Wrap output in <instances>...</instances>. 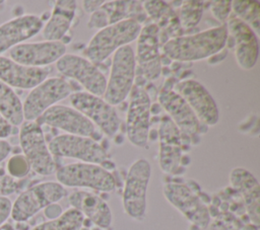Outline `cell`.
<instances>
[{
	"label": "cell",
	"instance_id": "cell-1",
	"mask_svg": "<svg viewBox=\"0 0 260 230\" xmlns=\"http://www.w3.org/2000/svg\"><path fill=\"white\" fill-rule=\"evenodd\" d=\"M226 40V26L222 24L195 34L171 39L162 50L171 60L193 62L216 55L224 48Z\"/></svg>",
	"mask_w": 260,
	"mask_h": 230
},
{
	"label": "cell",
	"instance_id": "cell-2",
	"mask_svg": "<svg viewBox=\"0 0 260 230\" xmlns=\"http://www.w3.org/2000/svg\"><path fill=\"white\" fill-rule=\"evenodd\" d=\"M141 27L135 19H124L100 29L84 50L85 59L94 65L102 63L118 49L135 41Z\"/></svg>",
	"mask_w": 260,
	"mask_h": 230
},
{
	"label": "cell",
	"instance_id": "cell-3",
	"mask_svg": "<svg viewBox=\"0 0 260 230\" xmlns=\"http://www.w3.org/2000/svg\"><path fill=\"white\" fill-rule=\"evenodd\" d=\"M135 58L133 49L128 45L114 53L110 76L103 95L104 99L113 106L123 102L133 88L136 71Z\"/></svg>",
	"mask_w": 260,
	"mask_h": 230
},
{
	"label": "cell",
	"instance_id": "cell-4",
	"mask_svg": "<svg viewBox=\"0 0 260 230\" xmlns=\"http://www.w3.org/2000/svg\"><path fill=\"white\" fill-rule=\"evenodd\" d=\"M66 194L65 187L57 181L35 184L18 195L12 203L10 217L15 222H25L41 210L62 200Z\"/></svg>",
	"mask_w": 260,
	"mask_h": 230
},
{
	"label": "cell",
	"instance_id": "cell-5",
	"mask_svg": "<svg viewBox=\"0 0 260 230\" xmlns=\"http://www.w3.org/2000/svg\"><path fill=\"white\" fill-rule=\"evenodd\" d=\"M57 182L68 187H88L99 191L111 193L116 187L113 174L102 165L75 162L56 170Z\"/></svg>",
	"mask_w": 260,
	"mask_h": 230
},
{
	"label": "cell",
	"instance_id": "cell-6",
	"mask_svg": "<svg viewBox=\"0 0 260 230\" xmlns=\"http://www.w3.org/2000/svg\"><path fill=\"white\" fill-rule=\"evenodd\" d=\"M151 175L150 163L140 158L135 160L126 176L123 190V208L132 219L141 221L146 215V195Z\"/></svg>",
	"mask_w": 260,
	"mask_h": 230
},
{
	"label": "cell",
	"instance_id": "cell-7",
	"mask_svg": "<svg viewBox=\"0 0 260 230\" xmlns=\"http://www.w3.org/2000/svg\"><path fill=\"white\" fill-rule=\"evenodd\" d=\"M19 143L30 168L40 175L56 172V162L49 151L41 126L37 122L25 121L20 125Z\"/></svg>",
	"mask_w": 260,
	"mask_h": 230
},
{
	"label": "cell",
	"instance_id": "cell-8",
	"mask_svg": "<svg viewBox=\"0 0 260 230\" xmlns=\"http://www.w3.org/2000/svg\"><path fill=\"white\" fill-rule=\"evenodd\" d=\"M70 103L108 137H114L120 129L121 120L113 105L104 98L86 91L74 92L69 96Z\"/></svg>",
	"mask_w": 260,
	"mask_h": 230
},
{
	"label": "cell",
	"instance_id": "cell-9",
	"mask_svg": "<svg viewBox=\"0 0 260 230\" xmlns=\"http://www.w3.org/2000/svg\"><path fill=\"white\" fill-rule=\"evenodd\" d=\"M71 94V85L65 79L47 78L32 88L22 102L23 119L36 122L48 108Z\"/></svg>",
	"mask_w": 260,
	"mask_h": 230
},
{
	"label": "cell",
	"instance_id": "cell-10",
	"mask_svg": "<svg viewBox=\"0 0 260 230\" xmlns=\"http://www.w3.org/2000/svg\"><path fill=\"white\" fill-rule=\"evenodd\" d=\"M49 151L52 156L78 159L81 162L102 165L107 161L106 150L92 138L60 135L49 142Z\"/></svg>",
	"mask_w": 260,
	"mask_h": 230
},
{
	"label": "cell",
	"instance_id": "cell-11",
	"mask_svg": "<svg viewBox=\"0 0 260 230\" xmlns=\"http://www.w3.org/2000/svg\"><path fill=\"white\" fill-rule=\"evenodd\" d=\"M57 70L65 77L77 81L86 92L102 97L106 91L107 79L100 69L87 59L65 54L56 62Z\"/></svg>",
	"mask_w": 260,
	"mask_h": 230
},
{
	"label": "cell",
	"instance_id": "cell-12",
	"mask_svg": "<svg viewBox=\"0 0 260 230\" xmlns=\"http://www.w3.org/2000/svg\"><path fill=\"white\" fill-rule=\"evenodd\" d=\"M167 201L193 225L205 229L210 222V213L200 198L187 185L168 182L164 185Z\"/></svg>",
	"mask_w": 260,
	"mask_h": 230
},
{
	"label": "cell",
	"instance_id": "cell-13",
	"mask_svg": "<svg viewBox=\"0 0 260 230\" xmlns=\"http://www.w3.org/2000/svg\"><path fill=\"white\" fill-rule=\"evenodd\" d=\"M150 106L148 93L141 87L132 88L126 118V134L130 143L136 147H145L148 142Z\"/></svg>",
	"mask_w": 260,
	"mask_h": 230
},
{
	"label": "cell",
	"instance_id": "cell-14",
	"mask_svg": "<svg viewBox=\"0 0 260 230\" xmlns=\"http://www.w3.org/2000/svg\"><path fill=\"white\" fill-rule=\"evenodd\" d=\"M176 91L190 106L200 124L214 126L219 121V110L208 90L194 79H186L175 84Z\"/></svg>",
	"mask_w": 260,
	"mask_h": 230
},
{
	"label": "cell",
	"instance_id": "cell-15",
	"mask_svg": "<svg viewBox=\"0 0 260 230\" xmlns=\"http://www.w3.org/2000/svg\"><path fill=\"white\" fill-rule=\"evenodd\" d=\"M66 54V45L59 42L22 43L9 50V59L28 67H47Z\"/></svg>",
	"mask_w": 260,
	"mask_h": 230
},
{
	"label": "cell",
	"instance_id": "cell-16",
	"mask_svg": "<svg viewBox=\"0 0 260 230\" xmlns=\"http://www.w3.org/2000/svg\"><path fill=\"white\" fill-rule=\"evenodd\" d=\"M36 122L40 126L48 125L60 129L69 135L91 138L95 134V126L87 118L75 108L66 105L51 106Z\"/></svg>",
	"mask_w": 260,
	"mask_h": 230
},
{
	"label": "cell",
	"instance_id": "cell-17",
	"mask_svg": "<svg viewBox=\"0 0 260 230\" xmlns=\"http://www.w3.org/2000/svg\"><path fill=\"white\" fill-rule=\"evenodd\" d=\"M226 22L228 34L233 39L235 46L236 62L241 69L249 71L256 65L258 59V35L233 14Z\"/></svg>",
	"mask_w": 260,
	"mask_h": 230
},
{
	"label": "cell",
	"instance_id": "cell-18",
	"mask_svg": "<svg viewBox=\"0 0 260 230\" xmlns=\"http://www.w3.org/2000/svg\"><path fill=\"white\" fill-rule=\"evenodd\" d=\"M158 26L148 23L141 27L137 42V62L143 76L148 80H155L161 72V60L158 46Z\"/></svg>",
	"mask_w": 260,
	"mask_h": 230
},
{
	"label": "cell",
	"instance_id": "cell-19",
	"mask_svg": "<svg viewBox=\"0 0 260 230\" xmlns=\"http://www.w3.org/2000/svg\"><path fill=\"white\" fill-rule=\"evenodd\" d=\"M158 102L168 117L179 129L182 136L194 137L200 130V122L187 102L173 89L164 87L158 94Z\"/></svg>",
	"mask_w": 260,
	"mask_h": 230
},
{
	"label": "cell",
	"instance_id": "cell-20",
	"mask_svg": "<svg viewBox=\"0 0 260 230\" xmlns=\"http://www.w3.org/2000/svg\"><path fill=\"white\" fill-rule=\"evenodd\" d=\"M158 163L166 173H178L182 161V135L172 120L165 116L158 129Z\"/></svg>",
	"mask_w": 260,
	"mask_h": 230
},
{
	"label": "cell",
	"instance_id": "cell-21",
	"mask_svg": "<svg viewBox=\"0 0 260 230\" xmlns=\"http://www.w3.org/2000/svg\"><path fill=\"white\" fill-rule=\"evenodd\" d=\"M44 26V20L35 14H24L0 25V54L22 44L38 34Z\"/></svg>",
	"mask_w": 260,
	"mask_h": 230
},
{
	"label": "cell",
	"instance_id": "cell-22",
	"mask_svg": "<svg viewBox=\"0 0 260 230\" xmlns=\"http://www.w3.org/2000/svg\"><path fill=\"white\" fill-rule=\"evenodd\" d=\"M50 72L48 67H28L0 56V81L11 88L32 89L46 80Z\"/></svg>",
	"mask_w": 260,
	"mask_h": 230
},
{
	"label": "cell",
	"instance_id": "cell-23",
	"mask_svg": "<svg viewBox=\"0 0 260 230\" xmlns=\"http://www.w3.org/2000/svg\"><path fill=\"white\" fill-rule=\"evenodd\" d=\"M70 206L79 211L92 224L102 229L112 225L113 215L109 205L101 197L85 190H75L68 197Z\"/></svg>",
	"mask_w": 260,
	"mask_h": 230
},
{
	"label": "cell",
	"instance_id": "cell-24",
	"mask_svg": "<svg viewBox=\"0 0 260 230\" xmlns=\"http://www.w3.org/2000/svg\"><path fill=\"white\" fill-rule=\"evenodd\" d=\"M230 183L242 196L251 222L258 226L260 223V186L257 178L249 170L236 167L230 173Z\"/></svg>",
	"mask_w": 260,
	"mask_h": 230
},
{
	"label": "cell",
	"instance_id": "cell-25",
	"mask_svg": "<svg viewBox=\"0 0 260 230\" xmlns=\"http://www.w3.org/2000/svg\"><path fill=\"white\" fill-rule=\"evenodd\" d=\"M76 9V2L73 0L56 1L52 14L42 29L45 41L59 42L68 31Z\"/></svg>",
	"mask_w": 260,
	"mask_h": 230
},
{
	"label": "cell",
	"instance_id": "cell-26",
	"mask_svg": "<svg viewBox=\"0 0 260 230\" xmlns=\"http://www.w3.org/2000/svg\"><path fill=\"white\" fill-rule=\"evenodd\" d=\"M0 113L12 126H20L24 122L22 101L15 91L2 81H0Z\"/></svg>",
	"mask_w": 260,
	"mask_h": 230
},
{
	"label": "cell",
	"instance_id": "cell-27",
	"mask_svg": "<svg viewBox=\"0 0 260 230\" xmlns=\"http://www.w3.org/2000/svg\"><path fill=\"white\" fill-rule=\"evenodd\" d=\"M84 223L83 215L70 208L57 217L56 219L43 222L30 230H81Z\"/></svg>",
	"mask_w": 260,
	"mask_h": 230
},
{
	"label": "cell",
	"instance_id": "cell-28",
	"mask_svg": "<svg viewBox=\"0 0 260 230\" xmlns=\"http://www.w3.org/2000/svg\"><path fill=\"white\" fill-rule=\"evenodd\" d=\"M233 15L246 23L257 35L260 29V4L257 1H231Z\"/></svg>",
	"mask_w": 260,
	"mask_h": 230
},
{
	"label": "cell",
	"instance_id": "cell-29",
	"mask_svg": "<svg viewBox=\"0 0 260 230\" xmlns=\"http://www.w3.org/2000/svg\"><path fill=\"white\" fill-rule=\"evenodd\" d=\"M202 4L199 1H186L183 3L180 10V20L184 27H193L200 21L203 13Z\"/></svg>",
	"mask_w": 260,
	"mask_h": 230
},
{
	"label": "cell",
	"instance_id": "cell-30",
	"mask_svg": "<svg viewBox=\"0 0 260 230\" xmlns=\"http://www.w3.org/2000/svg\"><path fill=\"white\" fill-rule=\"evenodd\" d=\"M31 170L27 159L23 154L12 155L6 163V171L14 179L24 178Z\"/></svg>",
	"mask_w": 260,
	"mask_h": 230
},
{
	"label": "cell",
	"instance_id": "cell-31",
	"mask_svg": "<svg viewBox=\"0 0 260 230\" xmlns=\"http://www.w3.org/2000/svg\"><path fill=\"white\" fill-rule=\"evenodd\" d=\"M143 7L148 15L154 20H165L173 13L171 7L161 1H145Z\"/></svg>",
	"mask_w": 260,
	"mask_h": 230
},
{
	"label": "cell",
	"instance_id": "cell-32",
	"mask_svg": "<svg viewBox=\"0 0 260 230\" xmlns=\"http://www.w3.org/2000/svg\"><path fill=\"white\" fill-rule=\"evenodd\" d=\"M212 15L221 22H225L232 12L231 1H212L210 5Z\"/></svg>",
	"mask_w": 260,
	"mask_h": 230
},
{
	"label": "cell",
	"instance_id": "cell-33",
	"mask_svg": "<svg viewBox=\"0 0 260 230\" xmlns=\"http://www.w3.org/2000/svg\"><path fill=\"white\" fill-rule=\"evenodd\" d=\"M19 187V182L17 179L12 178L9 175L0 176V197H8L14 194Z\"/></svg>",
	"mask_w": 260,
	"mask_h": 230
},
{
	"label": "cell",
	"instance_id": "cell-34",
	"mask_svg": "<svg viewBox=\"0 0 260 230\" xmlns=\"http://www.w3.org/2000/svg\"><path fill=\"white\" fill-rule=\"evenodd\" d=\"M11 207L12 203L8 197H0V227L10 217Z\"/></svg>",
	"mask_w": 260,
	"mask_h": 230
},
{
	"label": "cell",
	"instance_id": "cell-35",
	"mask_svg": "<svg viewBox=\"0 0 260 230\" xmlns=\"http://www.w3.org/2000/svg\"><path fill=\"white\" fill-rule=\"evenodd\" d=\"M12 125L0 113V140H5L12 133Z\"/></svg>",
	"mask_w": 260,
	"mask_h": 230
},
{
	"label": "cell",
	"instance_id": "cell-36",
	"mask_svg": "<svg viewBox=\"0 0 260 230\" xmlns=\"http://www.w3.org/2000/svg\"><path fill=\"white\" fill-rule=\"evenodd\" d=\"M44 210H45V216L49 220L56 219L57 217H59L62 214V208L57 203L46 207Z\"/></svg>",
	"mask_w": 260,
	"mask_h": 230
},
{
	"label": "cell",
	"instance_id": "cell-37",
	"mask_svg": "<svg viewBox=\"0 0 260 230\" xmlns=\"http://www.w3.org/2000/svg\"><path fill=\"white\" fill-rule=\"evenodd\" d=\"M106 1H82V7L85 12L92 13L98 10Z\"/></svg>",
	"mask_w": 260,
	"mask_h": 230
},
{
	"label": "cell",
	"instance_id": "cell-38",
	"mask_svg": "<svg viewBox=\"0 0 260 230\" xmlns=\"http://www.w3.org/2000/svg\"><path fill=\"white\" fill-rule=\"evenodd\" d=\"M11 152V145L6 140H0V163L8 157Z\"/></svg>",
	"mask_w": 260,
	"mask_h": 230
},
{
	"label": "cell",
	"instance_id": "cell-39",
	"mask_svg": "<svg viewBox=\"0 0 260 230\" xmlns=\"http://www.w3.org/2000/svg\"><path fill=\"white\" fill-rule=\"evenodd\" d=\"M0 230H15V229H14V227L12 226V224L6 222V223H4V224L0 227Z\"/></svg>",
	"mask_w": 260,
	"mask_h": 230
},
{
	"label": "cell",
	"instance_id": "cell-40",
	"mask_svg": "<svg viewBox=\"0 0 260 230\" xmlns=\"http://www.w3.org/2000/svg\"><path fill=\"white\" fill-rule=\"evenodd\" d=\"M4 3H5V2H4L3 0H0V5H2V4H4Z\"/></svg>",
	"mask_w": 260,
	"mask_h": 230
}]
</instances>
